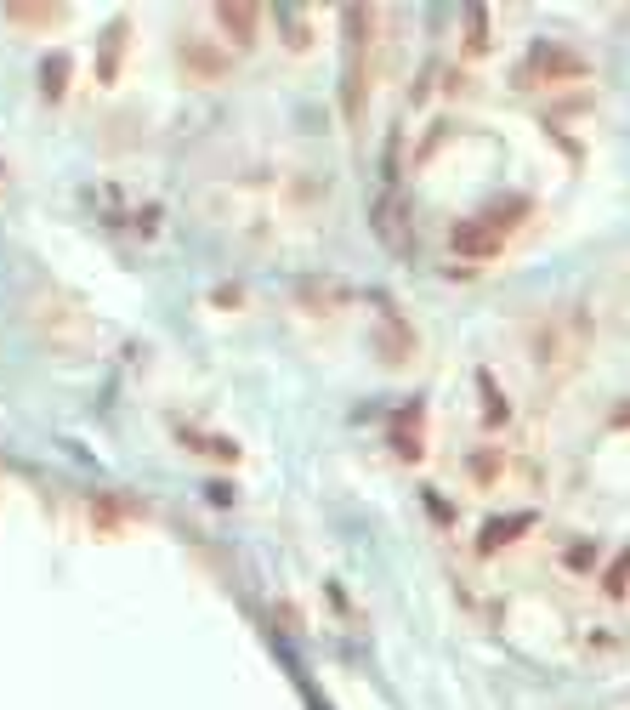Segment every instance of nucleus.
Masks as SVG:
<instances>
[{"label":"nucleus","mask_w":630,"mask_h":710,"mask_svg":"<svg viewBox=\"0 0 630 710\" xmlns=\"http://www.w3.org/2000/svg\"><path fill=\"white\" fill-rule=\"evenodd\" d=\"M528 523H534V512H523V517H500V523H489V529H483V540H477V546H483V551H500V546H511V540H517Z\"/></svg>","instance_id":"nucleus-4"},{"label":"nucleus","mask_w":630,"mask_h":710,"mask_svg":"<svg viewBox=\"0 0 630 710\" xmlns=\"http://www.w3.org/2000/svg\"><path fill=\"white\" fill-rule=\"evenodd\" d=\"M523 216H528V199H511V205H500L494 216L460 222V228H455V250H460V256H494V250L506 245V228H511V222H523Z\"/></svg>","instance_id":"nucleus-1"},{"label":"nucleus","mask_w":630,"mask_h":710,"mask_svg":"<svg viewBox=\"0 0 630 710\" xmlns=\"http://www.w3.org/2000/svg\"><path fill=\"white\" fill-rule=\"evenodd\" d=\"M534 80H579L585 74V63H579L574 52H540V63H534Z\"/></svg>","instance_id":"nucleus-3"},{"label":"nucleus","mask_w":630,"mask_h":710,"mask_svg":"<svg viewBox=\"0 0 630 710\" xmlns=\"http://www.w3.org/2000/svg\"><path fill=\"white\" fill-rule=\"evenodd\" d=\"M483 40H489V18H483V6H466V52H483Z\"/></svg>","instance_id":"nucleus-6"},{"label":"nucleus","mask_w":630,"mask_h":710,"mask_svg":"<svg viewBox=\"0 0 630 710\" xmlns=\"http://www.w3.org/2000/svg\"><path fill=\"white\" fill-rule=\"evenodd\" d=\"M12 12V23H35V29H52V23H63V6H6Z\"/></svg>","instance_id":"nucleus-5"},{"label":"nucleus","mask_w":630,"mask_h":710,"mask_svg":"<svg viewBox=\"0 0 630 710\" xmlns=\"http://www.w3.org/2000/svg\"><path fill=\"white\" fill-rule=\"evenodd\" d=\"M216 23L233 35V46H250V40H256V6H245V0H222V6H216Z\"/></svg>","instance_id":"nucleus-2"},{"label":"nucleus","mask_w":630,"mask_h":710,"mask_svg":"<svg viewBox=\"0 0 630 710\" xmlns=\"http://www.w3.org/2000/svg\"><path fill=\"white\" fill-rule=\"evenodd\" d=\"M472 478L494 483V478H500V455H472Z\"/></svg>","instance_id":"nucleus-7"}]
</instances>
